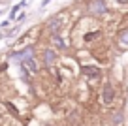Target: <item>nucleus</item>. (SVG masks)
I'll return each mask as SVG.
<instances>
[{
    "instance_id": "f257e3e1",
    "label": "nucleus",
    "mask_w": 128,
    "mask_h": 126,
    "mask_svg": "<svg viewBox=\"0 0 128 126\" xmlns=\"http://www.w3.org/2000/svg\"><path fill=\"white\" fill-rule=\"evenodd\" d=\"M113 98H115V92H113L111 83H106V85H104V90H102V102H104V104H111Z\"/></svg>"
},
{
    "instance_id": "f03ea898",
    "label": "nucleus",
    "mask_w": 128,
    "mask_h": 126,
    "mask_svg": "<svg viewBox=\"0 0 128 126\" xmlns=\"http://www.w3.org/2000/svg\"><path fill=\"white\" fill-rule=\"evenodd\" d=\"M81 72H83L85 75H88L90 79H98L102 75L100 68H96V66H81Z\"/></svg>"
},
{
    "instance_id": "7ed1b4c3",
    "label": "nucleus",
    "mask_w": 128,
    "mask_h": 126,
    "mask_svg": "<svg viewBox=\"0 0 128 126\" xmlns=\"http://www.w3.org/2000/svg\"><path fill=\"white\" fill-rule=\"evenodd\" d=\"M106 10H108V6L104 4V0H94L90 4V12L92 13H104Z\"/></svg>"
},
{
    "instance_id": "20e7f679",
    "label": "nucleus",
    "mask_w": 128,
    "mask_h": 126,
    "mask_svg": "<svg viewBox=\"0 0 128 126\" xmlns=\"http://www.w3.org/2000/svg\"><path fill=\"white\" fill-rule=\"evenodd\" d=\"M44 62L47 64V66H51V64L55 62V53H53L51 49H47V51L44 53Z\"/></svg>"
},
{
    "instance_id": "39448f33",
    "label": "nucleus",
    "mask_w": 128,
    "mask_h": 126,
    "mask_svg": "<svg viewBox=\"0 0 128 126\" xmlns=\"http://www.w3.org/2000/svg\"><path fill=\"white\" fill-rule=\"evenodd\" d=\"M53 42H55V45H56V47H60V49H66V44H64V40L60 38V36L56 34V32L53 34Z\"/></svg>"
},
{
    "instance_id": "423d86ee",
    "label": "nucleus",
    "mask_w": 128,
    "mask_h": 126,
    "mask_svg": "<svg viewBox=\"0 0 128 126\" xmlns=\"http://www.w3.org/2000/svg\"><path fill=\"white\" fill-rule=\"evenodd\" d=\"M62 24V19H58V17H55V19L49 23V30H53V32H56L58 30V26Z\"/></svg>"
},
{
    "instance_id": "0eeeda50",
    "label": "nucleus",
    "mask_w": 128,
    "mask_h": 126,
    "mask_svg": "<svg viewBox=\"0 0 128 126\" xmlns=\"http://www.w3.org/2000/svg\"><path fill=\"white\" fill-rule=\"evenodd\" d=\"M23 64L28 68L30 72H36L38 70V66H36V62H34V58H26V60H23Z\"/></svg>"
},
{
    "instance_id": "6e6552de",
    "label": "nucleus",
    "mask_w": 128,
    "mask_h": 126,
    "mask_svg": "<svg viewBox=\"0 0 128 126\" xmlns=\"http://www.w3.org/2000/svg\"><path fill=\"white\" fill-rule=\"evenodd\" d=\"M119 42H120L122 45H128V28L120 30V34H119Z\"/></svg>"
},
{
    "instance_id": "1a4fd4ad",
    "label": "nucleus",
    "mask_w": 128,
    "mask_h": 126,
    "mask_svg": "<svg viewBox=\"0 0 128 126\" xmlns=\"http://www.w3.org/2000/svg\"><path fill=\"white\" fill-rule=\"evenodd\" d=\"M98 34H100V32H90V34H87V36H85V42H90V40H96V38H98Z\"/></svg>"
},
{
    "instance_id": "9d476101",
    "label": "nucleus",
    "mask_w": 128,
    "mask_h": 126,
    "mask_svg": "<svg viewBox=\"0 0 128 126\" xmlns=\"http://www.w3.org/2000/svg\"><path fill=\"white\" fill-rule=\"evenodd\" d=\"M8 109H10V111H12V113H13V115H15V113H17V109H15V107H13V106H12V104H8Z\"/></svg>"
},
{
    "instance_id": "9b49d317",
    "label": "nucleus",
    "mask_w": 128,
    "mask_h": 126,
    "mask_svg": "<svg viewBox=\"0 0 128 126\" xmlns=\"http://www.w3.org/2000/svg\"><path fill=\"white\" fill-rule=\"evenodd\" d=\"M117 2H124V0H117Z\"/></svg>"
}]
</instances>
